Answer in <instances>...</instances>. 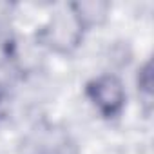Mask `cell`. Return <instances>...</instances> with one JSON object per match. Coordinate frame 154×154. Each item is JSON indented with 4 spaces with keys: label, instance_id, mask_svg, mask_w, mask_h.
<instances>
[{
    "label": "cell",
    "instance_id": "obj_1",
    "mask_svg": "<svg viewBox=\"0 0 154 154\" xmlns=\"http://www.w3.org/2000/svg\"><path fill=\"white\" fill-rule=\"evenodd\" d=\"M87 94H89L91 102L98 107V111L107 118L120 114V111L123 109V103H125L123 84L114 74H103L100 78L93 80L87 85Z\"/></svg>",
    "mask_w": 154,
    "mask_h": 154
},
{
    "label": "cell",
    "instance_id": "obj_2",
    "mask_svg": "<svg viewBox=\"0 0 154 154\" xmlns=\"http://www.w3.org/2000/svg\"><path fill=\"white\" fill-rule=\"evenodd\" d=\"M80 38H82V27L78 26V22L74 20L71 13L69 15L58 13L44 31L45 44L58 53L72 51L80 44Z\"/></svg>",
    "mask_w": 154,
    "mask_h": 154
},
{
    "label": "cell",
    "instance_id": "obj_3",
    "mask_svg": "<svg viewBox=\"0 0 154 154\" xmlns=\"http://www.w3.org/2000/svg\"><path fill=\"white\" fill-rule=\"evenodd\" d=\"M69 11L84 31V29L94 27V26H98L105 20V17L109 13V4L100 2V0H85V2L71 4Z\"/></svg>",
    "mask_w": 154,
    "mask_h": 154
},
{
    "label": "cell",
    "instance_id": "obj_4",
    "mask_svg": "<svg viewBox=\"0 0 154 154\" xmlns=\"http://www.w3.org/2000/svg\"><path fill=\"white\" fill-rule=\"evenodd\" d=\"M138 85H140V89H141L143 93L150 94V87H152V72H150V63H147V65L141 69V72H140V76H138Z\"/></svg>",
    "mask_w": 154,
    "mask_h": 154
}]
</instances>
